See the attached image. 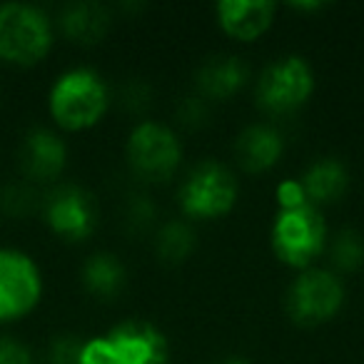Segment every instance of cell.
I'll list each match as a JSON object with an SVG mask.
<instances>
[{
	"label": "cell",
	"instance_id": "obj_24",
	"mask_svg": "<svg viewBox=\"0 0 364 364\" xmlns=\"http://www.w3.org/2000/svg\"><path fill=\"white\" fill-rule=\"evenodd\" d=\"M0 364H36V354L13 334H0Z\"/></svg>",
	"mask_w": 364,
	"mask_h": 364
},
{
	"label": "cell",
	"instance_id": "obj_3",
	"mask_svg": "<svg viewBox=\"0 0 364 364\" xmlns=\"http://www.w3.org/2000/svg\"><path fill=\"white\" fill-rule=\"evenodd\" d=\"M240 195L237 175L220 160H200L182 177L177 203L185 218L215 220L235 208Z\"/></svg>",
	"mask_w": 364,
	"mask_h": 364
},
{
	"label": "cell",
	"instance_id": "obj_27",
	"mask_svg": "<svg viewBox=\"0 0 364 364\" xmlns=\"http://www.w3.org/2000/svg\"><path fill=\"white\" fill-rule=\"evenodd\" d=\"M218 364H252L247 357H225V359H220Z\"/></svg>",
	"mask_w": 364,
	"mask_h": 364
},
{
	"label": "cell",
	"instance_id": "obj_10",
	"mask_svg": "<svg viewBox=\"0 0 364 364\" xmlns=\"http://www.w3.org/2000/svg\"><path fill=\"white\" fill-rule=\"evenodd\" d=\"M105 337L112 364H167L170 342L150 319H125Z\"/></svg>",
	"mask_w": 364,
	"mask_h": 364
},
{
	"label": "cell",
	"instance_id": "obj_16",
	"mask_svg": "<svg viewBox=\"0 0 364 364\" xmlns=\"http://www.w3.org/2000/svg\"><path fill=\"white\" fill-rule=\"evenodd\" d=\"M299 182H302L309 205L319 208V205L337 203L347 193L349 170L339 157H317V160L307 165Z\"/></svg>",
	"mask_w": 364,
	"mask_h": 364
},
{
	"label": "cell",
	"instance_id": "obj_8",
	"mask_svg": "<svg viewBox=\"0 0 364 364\" xmlns=\"http://www.w3.org/2000/svg\"><path fill=\"white\" fill-rule=\"evenodd\" d=\"M43 220L65 242H82L97 230L100 208L95 195L75 182H63L43 198Z\"/></svg>",
	"mask_w": 364,
	"mask_h": 364
},
{
	"label": "cell",
	"instance_id": "obj_17",
	"mask_svg": "<svg viewBox=\"0 0 364 364\" xmlns=\"http://www.w3.org/2000/svg\"><path fill=\"white\" fill-rule=\"evenodd\" d=\"M80 282L92 297L112 299L122 292V287H125L127 269L117 255L92 252L80 267Z\"/></svg>",
	"mask_w": 364,
	"mask_h": 364
},
{
	"label": "cell",
	"instance_id": "obj_6",
	"mask_svg": "<svg viewBox=\"0 0 364 364\" xmlns=\"http://www.w3.org/2000/svg\"><path fill=\"white\" fill-rule=\"evenodd\" d=\"M125 157L140 180H170L182 162L180 137L165 122L140 120L125 140Z\"/></svg>",
	"mask_w": 364,
	"mask_h": 364
},
{
	"label": "cell",
	"instance_id": "obj_14",
	"mask_svg": "<svg viewBox=\"0 0 364 364\" xmlns=\"http://www.w3.org/2000/svg\"><path fill=\"white\" fill-rule=\"evenodd\" d=\"M110 21V8L97 0H73L60 8L55 26L60 28L68 41L77 43V46H92L105 38Z\"/></svg>",
	"mask_w": 364,
	"mask_h": 364
},
{
	"label": "cell",
	"instance_id": "obj_21",
	"mask_svg": "<svg viewBox=\"0 0 364 364\" xmlns=\"http://www.w3.org/2000/svg\"><path fill=\"white\" fill-rule=\"evenodd\" d=\"M38 203H41V198L28 182H11L0 193V208L6 210L8 215H13V218L31 215Z\"/></svg>",
	"mask_w": 364,
	"mask_h": 364
},
{
	"label": "cell",
	"instance_id": "obj_19",
	"mask_svg": "<svg viewBox=\"0 0 364 364\" xmlns=\"http://www.w3.org/2000/svg\"><path fill=\"white\" fill-rule=\"evenodd\" d=\"M329 257H332L334 272H357L364 264V237L362 232L347 228L339 230L329 245Z\"/></svg>",
	"mask_w": 364,
	"mask_h": 364
},
{
	"label": "cell",
	"instance_id": "obj_26",
	"mask_svg": "<svg viewBox=\"0 0 364 364\" xmlns=\"http://www.w3.org/2000/svg\"><path fill=\"white\" fill-rule=\"evenodd\" d=\"M274 198H277L279 210H294V208H302V205H309L307 195H304L302 182L294 180V177H289V180L279 182Z\"/></svg>",
	"mask_w": 364,
	"mask_h": 364
},
{
	"label": "cell",
	"instance_id": "obj_13",
	"mask_svg": "<svg viewBox=\"0 0 364 364\" xmlns=\"http://www.w3.org/2000/svg\"><path fill=\"white\" fill-rule=\"evenodd\" d=\"M277 6L272 0H220L215 6V18L230 38L252 43L272 26Z\"/></svg>",
	"mask_w": 364,
	"mask_h": 364
},
{
	"label": "cell",
	"instance_id": "obj_18",
	"mask_svg": "<svg viewBox=\"0 0 364 364\" xmlns=\"http://www.w3.org/2000/svg\"><path fill=\"white\" fill-rule=\"evenodd\" d=\"M195 242H198V235H195L193 225L182 218L165 220L155 232V252L165 262L188 259L195 250Z\"/></svg>",
	"mask_w": 364,
	"mask_h": 364
},
{
	"label": "cell",
	"instance_id": "obj_2",
	"mask_svg": "<svg viewBox=\"0 0 364 364\" xmlns=\"http://www.w3.org/2000/svg\"><path fill=\"white\" fill-rule=\"evenodd\" d=\"M55 21L41 6L6 0L0 3V60L36 65L50 53Z\"/></svg>",
	"mask_w": 364,
	"mask_h": 364
},
{
	"label": "cell",
	"instance_id": "obj_25",
	"mask_svg": "<svg viewBox=\"0 0 364 364\" xmlns=\"http://www.w3.org/2000/svg\"><path fill=\"white\" fill-rule=\"evenodd\" d=\"M120 97H122V105L127 110L137 112V110H145L152 100V90L147 85V80H140V77H132L127 80L125 85L120 87Z\"/></svg>",
	"mask_w": 364,
	"mask_h": 364
},
{
	"label": "cell",
	"instance_id": "obj_12",
	"mask_svg": "<svg viewBox=\"0 0 364 364\" xmlns=\"http://www.w3.org/2000/svg\"><path fill=\"white\" fill-rule=\"evenodd\" d=\"M250 80V68L240 55L220 53L203 60L195 70V92L208 102L235 97Z\"/></svg>",
	"mask_w": 364,
	"mask_h": 364
},
{
	"label": "cell",
	"instance_id": "obj_1",
	"mask_svg": "<svg viewBox=\"0 0 364 364\" xmlns=\"http://www.w3.org/2000/svg\"><path fill=\"white\" fill-rule=\"evenodd\" d=\"M110 105V87L97 70L85 65L68 68L48 92V110L63 130H87L97 125Z\"/></svg>",
	"mask_w": 364,
	"mask_h": 364
},
{
	"label": "cell",
	"instance_id": "obj_11",
	"mask_svg": "<svg viewBox=\"0 0 364 364\" xmlns=\"http://www.w3.org/2000/svg\"><path fill=\"white\" fill-rule=\"evenodd\" d=\"M18 165L33 182H53L68 165V145L55 130L36 125L23 135Z\"/></svg>",
	"mask_w": 364,
	"mask_h": 364
},
{
	"label": "cell",
	"instance_id": "obj_28",
	"mask_svg": "<svg viewBox=\"0 0 364 364\" xmlns=\"http://www.w3.org/2000/svg\"><path fill=\"white\" fill-rule=\"evenodd\" d=\"M294 8H299V11H319V8H324V3H294Z\"/></svg>",
	"mask_w": 364,
	"mask_h": 364
},
{
	"label": "cell",
	"instance_id": "obj_5",
	"mask_svg": "<svg viewBox=\"0 0 364 364\" xmlns=\"http://www.w3.org/2000/svg\"><path fill=\"white\" fill-rule=\"evenodd\" d=\"M314 92V70L302 55H279L255 80V100L269 115H289L307 105Z\"/></svg>",
	"mask_w": 364,
	"mask_h": 364
},
{
	"label": "cell",
	"instance_id": "obj_20",
	"mask_svg": "<svg viewBox=\"0 0 364 364\" xmlns=\"http://www.w3.org/2000/svg\"><path fill=\"white\" fill-rule=\"evenodd\" d=\"M122 218L125 228L132 232H145L157 218V205L147 193H130L122 205Z\"/></svg>",
	"mask_w": 364,
	"mask_h": 364
},
{
	"label": "cell",
	"instance_id": "obj_22",
	"mask_svg": "<svg viewBox=\"0 0 364 364\" xmlns=\"http://www.w3.org/2000/svg\"><path fill=\"white\" fill-rule=\"evenodd\" d=\"M85 337L77 334H55L46 349V364H82Z\"/></svg>",
	"mask_w": 364,
	"mask_h": 364
},
{
	"label": "cell",
	"instance_id": "obj_7",
	"mask_svg": "<svg viewBox=\"0 0 364 364\" xmlns=\"http://www.w3.org/2000/svg\"><path fill=\"white\" fill-rule=\"evenodd\" d=\"M344 304V282L334 269L307 267L299 269L284 297L287 314L297 324L329 322Z\"/></svg>",
	"mask_w": 364,
	"mask_h": 364
},
{
	"label": "cell",
	"instance_id": "obj_15",
	"mask_svg": "<svg viewBox=\"0 0 364 364\" xmlns=\"http://www.w3.org/2000/svg\"><path fill=\"white\" fill-rule=\"evenodd\" d=\"M284 152V137L269 122H252L235 140V157L247 172H264L277 165Z\"/></svg>",
	"mask_w": 364,
	"mask_h": 364
},
{
	"label": "cell",
	"instance_id": "obj_9",
	"mask_svg": "<svg viewBox=\"0 0 364 364\" xmlns=\"http://www.w3.org/2000/svg\"><path fill=\"white\" fill-rule=\"evenodd\" d=\"M43 274L38 262L18 247H0V322H13L38 307Z\"/></svg>",
	"mask_w": 364,
	"mask_h": 364
},
{
	"label": "cell",
	"instance_id": "obj_23",
	"mask_svg": "<svg viewBox=\"0 0 364 364\" xmlns=\"http://www.w3.org/2000/svg\"><path fill=\"white\" fill-rule=\"evenodd\" d=\"M175 117H177V122L185 127H200V125H205L210 117V102L205 100L203 95H198V92H190V95L177 100Z\"/></svg>",
	"mask_w": 364,
	"mask_h": 364
},
{
	"label": "cell",
	"instance_id": "obj_4",
	"mask_svg": "<svg viewBox=\"0 0 364 364\" xmlns=\"http://www.w3.org/2000/svg\"><path fill=\"white\" fill-rule=\"evenodd\" d=\"M327 223L314 205L294 210H277L269 230L272 252L279 262L294 269L314 267V259L327 247Z\"/></svg>",
	"mask_w": 364,
	"mask_h": 364
}]
</instances>
